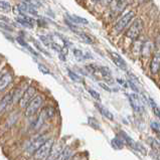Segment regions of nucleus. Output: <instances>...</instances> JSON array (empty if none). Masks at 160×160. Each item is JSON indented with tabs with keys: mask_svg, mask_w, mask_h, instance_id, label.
Returning a JSON list of instances; mask_svg holds the SVG:
<instances>
[{
	"mask_svg": "<svg viewBox=\"0 0 160 160\" xmlns=\"http://www.w3.org/2000/svg\"><path fill=\"white\" fill-rule=\"evenodd\" d=\"M54 114H56V110H54L53 107L48 106V107L43 108L42 111L38 113V118L34 120L33 124H32V129L34 131L39 130L40 128L43 126V124L45 122H47L48 120H49V119H52L54 116Z\"/></svg>",
	"mask_w": 160,
	"mask_h": 160,
	"instance_id": "f257e3e1",
	"label": "nucleus"
},
{
	"mask_svg": "<svg viewBox=\"0 0 160 160\" xmlns=\"http://www.w3.org/2000/svg\"><path fill=\"white\" fill-rule=\"evenodd\" d=\"M135 12L133 10L127 11L125 14H123L119 19L117 20L116 24L114 25V31L116 33H120L123 30L126 29L128 26L132 24V22L135 19Z\"/></svg>",
	"mask_w": 160,
	"mask_h": 160,
	"instance_id": "f03ea898",
	"label": "nucleus"
},
{
	"mask_svg": "<svg viewBox=\"0 0 160 160\" xmlns=\"http://www.w3.org/2000/svg\"><path fill=\"white\" fill-rule=\"evenodd\" d=\"M48 138L49 137L47 134H38L34 136L33 138L30 140V142L27 144L25 152L28 155H33L45 142H47Z\"/></svg>",
	"mask_w": 160,
	"mask_h": 160,
	"instance_id": "7ed1b4c3",
	"label": "nucleus"
},
{
	"mask_svg": "<svg viewBox=\"0 0 160 160\" xmlns=\"http://www.w3.org/2000/svg\"><path fill=\"white\" fill-rule=\"evenodd\" d=\"M44 102V98L42 95H36L34 99L29 103L28 106L26 107L24 111V116L26 118H32L35 114L39 112V110L42 109V105Z\"/></svg>",
	"mask_w": 160,
	"mask_h": 160,
	"instance_id": "20e7f679",
	"label": "nucleus"
},
{
	"mask_svg": "<svg viewBox=\"0 0 160 160\" xmlns=\"http://www.w3.org/2000/svg\"><path fill=\"white\" fill-rule=\"evenodd\" d=\"M143 27H144V23H143L142 19L137 18V19H135L133 22H132V24L129 26V28L127 29L126 38H130L131 40L138 39L140 38L141 33H142Z\"/></svg>",
	"mask_w": 160,
	"mask_h": 160,
	"instance_id": "39448f33",
	"label": "nucleus"
},
{
	"mask_svg": "<svg viewBox=\"0 0 160 160\" xmlns=\"http://www.w3.org/2000/svg\"><path fill=\"white\" fill-rule=\"evenodd\" d=\"M53 145H54V138L53 137H49L47 142L32 155V158L34 160H47L53 147Z\"/></svg>",
	"mask_w": 160,
	"mask_h": 160,
	"instance_id": "423d86ee",
	"label": "nucleus"
},
{
	"mask_svg": "<svg viewBox=\"0 0 160 160\" xmlns=\"http://www.w3.org/2000/svg\"><path fill=\"white\" fill-rule=\"evenodd\" d=\"M35 96H36V88L34 86L30 85L28 87V89L26 90V92L24 93V95L22 96V98L20 99L19 103H18L19 108L20 109H26V107L28 106L29 103L34 99Z\"/></svg>",
	"mask_w": 160,
	"mask_h": 160,
	"instance_id": "0eeeda50",
	"label": "nucleus"
},
{
	"mask_svg": "<svg viewBox=\"0 0 160 160\" xmlns=\"http://www.w3.org/2000/svg\"><path fill=\"white\" fill-rule=\"evenodd\" d=\"M128 99H129V102L131 107L133 108L134 112L137 114H142L145 111V107H144V102H142V99H141L137 93H132L128 95Z\"/></svg>",
	"mask_w": 160,
	"mask_h": 160,
	"instance_id": "6e6552de",
	"label": "nucleus"
},
{
	"mask_svg": "<svg viewBox=\"0 0 160 160\" xmlns=\"http://www.w3.org/2000/svg\"><path fill=\"white\" fill-rule=\"evenodd\" d=\"M30 85L27 83V82H22L21 84L16 86L14 89L12 90V94H13V104L19 103L20 99L22 98V96L24 95L26 92V90L28 89V87Z\"/></svg>",
	"mask_w": 160,
	"mask_h": 160,
	"instance_id": "1a4fd4ad",
	"label": "nucleus"
},
{
	"mask_svg": "<svg viewBox=\"0 0 160 160\" xmlns=\"http://www.w3.org/2000/svg\"><path fill=\"white\" fill-rule=\"evenodd\" d=\"M13 80H14V77L11 72H5L1 74V79H0V90L1 92H4L9 86L13 83Z\"/></svg>",
	"mask_w": 160,
	"mask_h": 160,
	"instance_id": "9d476101",
	"label": "nucleus"
},
{
	"mask_svg": "<svg viewBox=\"0 0 160 160\" xmlns=\"http://www.w3.org/2000/svg\"><path fill=\"white\" fill-rule=\"evenodd\" d=\"M149 68L151 75H158V72H160V52H156L153 54L151 61H150Z\"/></svg>",
	"mask_w": 160,
	"mask_h": 160,
	"instance_id": "9b49d317",
	"label": "nucleus"
},
{
	"mask_svg": "<svg viewBox=\"0 0 160 160\" xmlns=\"http://www.w3.org/2000/svg\"><path fill=\"white\" fill-rule=\"evenodd\" d=\"M65 148H66V146H65V144H63V142H62V141L57 142L53 145V147L52 149L51 153H49L48 157L47 158V160H57Z\"/></svg>",
	"mask_w": 160,
	"mask_h": 160,
	"instance_id": "f8f14e48",
	"label": "nucleus"
},
{
	"mask_svg": "<svg viewBox=\"0 0 160 160\" xmlns=\"http://www.w3.org/2000/svg\"><path fill=\"white\" fill-rule=\"evenodd\" d=\"M13 104V94L12 91L3 96L1 99V103H0V110H1V114L3 115L4 113L7 111V109L10 107V105Z\"/></svg>",
	"mask_w": 160,
	"mask_h": 160,
	"instance_id": "ddd939ff",
	"label": "nucleus"
},
{
	"mask_svg": "<svg viewBox=\"0 0 160 160\" xmlns=\"http://www.w3.org/2000/svg\"><path fill=\"white\" fill-rule=\"evenodd\" d=\"M15 20L17 23H19L20 25L24 27H28V28H32L35 24V20L32 18V16L30 15H24V16H16Z\"/></svg>",
	"mask_w": 160,
	"mask_h": 160,
	"instance_id": "4468645a",
	"label": "nucleus"
},
{
	"mask_svg": "<svg viewBox=\"0 0 160 160\" xmlns=\"http://www.w3.org/2000/svg\"><path fill=\"white\" fill-rule=\"evenodd\" d=\"M110 54H111L112 61L119 68H121L123 71H127V63L124 61V58H122L120 54H118L116 52H110Z\"/></svg>",
	"mask_w": 160,
	"mask_h": 160,
	"instance_id": "2eb2a0df",
	"label": "nucleus"
},
{
	"mask_svg": "<svg viewBox=\"0 0 160 160\" xmlns=\"http://www.w3.org/2000/svg\"><path fill=\"white\" fill-rule=\"evenodd\" d=\"M72 53H74L75 58L78 59V61H85V59H90L93 58L92 54H91L89 52H84L79 48H75L74 51H72Z\"/></svg>",
	"mask_w": 160,
	"mask_h": 160,
	"instance_id": "dca6fc26",
	"label": "nucleus"
},
{
	"mask_svg": "<svg viewBox=\"0 0 160 160\" xmlns=\"http://www.w3.org/2000/svg\"><path fill=\"white\" fill-rule=\"evenodd\" d=\"M152 42H150V40H147V42H143V45H142V49H141V54H142V57L144 58H148L151 56L152 53Z\"/></svg>",
	"mask_w": 160,
	"mask_h": 160,
	"instance_id": "f3484780",
	"label": "nucleus"
},
{
	"mask_svg": "<svg viewBox=\"0 0 160 160\" xmlns=\"http://www.w3.org/2000/svg\"><path fill=\"white\" fill-rule=\"evenodd\" d=\"M96 107H97V109L99 110V112L101 113L105 118L109 119V120H114V115L109 111L107 108H105L104 106H102V105L99 104V103L96 104Z\"/></svg>",
	"mask_w": 160,
	"mask_h": 160,
	"instance_id": "a211bd4d",
	"label": "nucleus"
},
{
	"mask_svg": "<svg viewBox=\"0 0 160 160\" xmlns=\"http://www.w3.org/2000/svg\"><path fill=\"white\" fill-rule=\"evenodd\" d=\"M72 156V149L70 146H66V148L63 149L62 154L59 155L57 160H70Z\"/></svg>",
	"mask_w": 160,
	"mask_h": 160,
	"instance_id": "6ab92c4d",
	"label": "nucleus"
},
{
	"mask_svg": "<svg viewBox=\"0 0 160 160\" xmlns=\"http://www.w3.org/2000/svg\"><path fill=\"white\" fill-rule=\"evenodd\" d=\"M99 75L101 76L104 80H111L112 79V72L110 71V68L108 67H102L100 66V71H99Z\"/></svg>",
	"mask_w": 160,
	"mask_h": 160,
	"instance_id": "aec40b11",
	"label": "nucleus"
},
{
	"mask_svg": "<svg viewBox=\"0 0 160 160\" xmlns=\"http://www.w3.org/2000/svg\"><path fill=\"white\" fill-rule=\"evenodd\" d=\"M68 20L72 21L74 23H78V24H89L88 19H86V18H84V17L78 16V15H71V14H68Z\"/></svg>",
	"mask_w": 160,
	"mask_h": 160,
	"instance_id": "412c9836",
	"label": "nucleus"
},
{
	"mask_svg": "<svg viewBox=\"0 0 160 160\" xmlns=\"http://www.w3.org/2000/svg\"><path fill=\"white\" fill-rule=\"evenodd\" d=\"M75 33H77L78 36H80L81 39L83 40V42H85L86 43H89V44H92L94 43V39L91 38V36L89 34H87L85 32H83V31H80V30H77L75 31Z\"/></svg>",
	"mask_w": 160,
	"mask_h": 160,
	"instance_id": "4be33fe9",
	"label": "nucleus"
},
{
	"mask_svg": "<svg viewBox=\"0 0 160 160\" xmlns=\"http://www.w3.org/2000/svg\"><path fill=\"white\" fill-rule=\"evenodd\" d=\"M124 3H125V0H112L111 6L113 8V10L121 11L122 9L124 8Z\"/></svg>",
	"mask_w": 160,
	"mask_h": 160,
	"instance_id": "5701e85b",
	"label": "nucleus"
},
{
	"mask_svg": "<svg viewBox=\"0 0 160 160\" xmlns=\"http://www.w3.org/2000/svg\"><path fill=\"white\" fill-rule=\"evenodd\" d=\"M0 7H1L2 12H6V13L10 12L12 9L11 4L8 0H1V2H0Z\"/></svg>",
	"mask_w": 160,
	"mask_h": 160,
	"instance_id": "b1692460",
	"label": "nucleus"
},
{
	"mask_svg": "<svg viewBox=\"0 0 160 160\" xmlns=\"http://www.w3.org/2000/svg\"><path fill=\"white\" fill-rule=\"evenodd\" d=\"M148 140L150 141L149 144L151 145L152 149L154 150L155 152H157V153L160 154V141L157 140V139H154V138H149Z\"/></svg>",
	"mask_w": 160,
	"mask_h": 160,
	"instance_id": "393cba45",
	"label": "nucleus"
},
{
	"mask_svg": "<svg viewBox=\"0 0 160 160\" xmlns=\"http://www.w3.org/2000/svg\"><path fill=\"white\" fill-rule=\"evenodd\" d=\"M124 140H123L122 138H114L112 140V145L113 147L115 149H122L123 147H124Z\"/></svg>",
	"mask_w": 160,
	"mask_h": 160,
	"instance_id": "a878e982",
	"label": "nucleus"
},
{
	"mask_svg": "<svg viewBox=\"0 0 160 160\" xmlns=\"http://www.w3.org/2000/svg\"><path fill=\"white\" fill-rule=\"evenodd\" d=\"M39 39L40 42H42L44 45H47V47H51L52 45V38L49 35H39Z\"/></svg>",
	"mask_w": 160,
	"mask_h": 160,
	"instance_id": "bb28decb",
	"label": "nucleus"
},
{
	"mask_svg": "<svg viewBox=\"0 0 160 160\" xmlns=\"http://www.w3.org/2000/svg\"><path fill=\"white\" fill-rule=\"evenodd\" d=\"M150 127H151L152 131L154 133H156L158 135H160V123L157 121H153L150 123Z\"/></svg>",
	"mask_w": 160,
	"mask_h": 160,
	"instance_id": "cd10ccee",
	"label": "nucleus"
},
{
	"mask_svg": "<svg viewBox=\"0 0 160 160\" xmlns=\"http://www.w3.org/2000/svg\"><path fill=\"white\" fill-rule=\"evenodd\" d=\"M68 77H70L74 82H81L82 81V78L80 77V75H78L75 72H72L71 70H68Z\"/></svg>",
	"mask_w": 160,
	"mask_h": 160,
	"instance_id": "c85d7f7f",
	"label": "nucleus"
},
{
	"mask_svg": "<svg viewBox=\"0 0 160 160\" xmlns=\"http://www.w3.org/2000/svg\"><path fill=\"white\" fill-rule=\"evenodd\" d=\"M38 70L42 72L43 75H51V72H49V68L48 67H45L42 63H38Z\"/></svg>",
	"mask_w": 160,
	"mask_h": 160,
	"instance_id": "c756f323",
	"label": "nucleus"
},
{
	"mask_svg": "<svg viewBox=\"0 0 160 160\" xmlns=\"http://www.w3.org/2000/svg\"><path fill=\"white\" fill-rule=\"evenodd\" d=\"M88 123L89 124L92 126V127H94V128H97V129H100V124L98 123V121L96 120V119H94L93 117H90L89 119H88Z\"/></svg>",
	"mask_w": 160,
	"mask_h": 160,
	"instance_id": "7c9ffc66",
	"label": "nucleus"
},
{
	"mask_svg": "<svg viewBox=\"0 0 160 160\" xmlns=\"http://www.w3.org/2000/svg\"><path fill=\"white\" fill-rule=\"evenodd\" d=\"M88 92L90 93V95L92 96V97L95 99V100H97V101H100V99H101V97H100V94L97 92V91H95L93 89H88Z\"/></svg>",
	"mask_w": 160,
	"mask_h": 160,
	"instance_id": "2f4dec72",
	"label": "nucleus"
},
{
	"mask_svg": "<svg viewBox=\"0 0 160 160\" xmlns=\"http://www.w3.org/2000/svg\"><path fill=\"white\" fill-rule=\"evenodd\" d=\"M16 42H17L18 43H19V44L21 45V47H23V48H27V49L29 48V44L27 43L23 38H20V36H18V38H16Z\"/></svg>",
	"mask_w": 160,
	"mask_h": 160,
	"instance_id": "473e14b6",
	"label": "nucleus"
},
{
	"mask_svg": "<svg viewBox=\"0 0 160 160\" xmlns=\"http://www.w3.org/2000/svg\"><path fill=\"white\" fill-rule=\"evenodd\" d=\"M33 44L35 45V47H36V48H38V51H39L40 52L44 53L45 56H49V54H48V52H45L44 49H43V48H42V45H40V44H38V42H35V40H33Z\"/></svg>",
	"mask_w": 160,
	"mask_h": 160,
	"instance_id": "72a5a7b5",
	"label": "nucleus"
},
{
	"mask_svg": "<svg viewBox=\"0 0 160 160\" xmlns=\"http://www.w3.org/2000/svg\"><path fill=\"white\" fill-rule=\"evenodd\" d=\"M128 77H129V81L133 82V83L136 84V85H139V80L137 79V77H135L133 74H131V72H128Z\"/></svg>",
	"mask_w": 160,
	"mask_h": 160,
	"instance_id": "f704fd0d",
	"label": "nucleus"
},
{
	"mask_svg": "<svg viewBox=\"0 0 160 160\" xmlns=\"http://www.w3.org/2000/svg\"><path fill=\"white\" fill-rule=\"evenodd\" d=\"M117 82H118V83L120 84L121 86H123V87H124V88H127V87H128V85H129V84H128V83H126V82H125L124 80H122V79H117Z\"/></svg>",
	"mask_w": 160,
	"mask_h": 160,
	"instance_id": "c9c22d12",
	"label": "nucleus"
},
{
	"mask_svg": "<svg viewBox=\"0 0 160 160\" xmlns=\"http://www.w3.org/2000/svg\"><path fill=\"white\" fill-rule=\"evenodd\" d=\"M99 85H100V87H101V88H103L104 90H106L107 92H112L111 89H110L109 87L106 84H105V83H99Z\"/></svg>",
	"mask_w": 160,
	"mask_h": 160,
	"instance_id": "e433bc0d",
	"label": "nucleus"
},
{
	"mask_svg": "<svg viewBox=\"0 0 160 160\" xmlns=\"http://www.w3.org/2000/svg\"><path fill=\"white\" fill-rule=\"evenodd\" d=\"M100 1H102V0H90V2L93 3V4H96V3H98Z\"/></svg>",
	"mask_w": 160,
	"mask_h": 160,
	"instance_id": "4c0bfd02",
	"label": "nucleus"
},
{
	"mask_svg": "<svg viewBox=\"0 0 160 160\" xmlns=\"http://www.w3.org/2000/svg\"><path fill=\"white\" fill-rule=\"evenodd\" d=\"M158 140H159V141H160V137H159V139H158Z\"/></svg>",
	"mask_w": 160,
	"mask_h": 160,
	"instance_id": "58836bf2",
	"label": "nucleus"
}]
</instances>
